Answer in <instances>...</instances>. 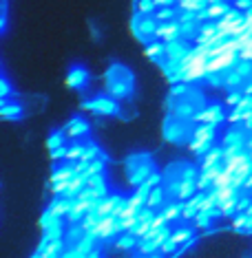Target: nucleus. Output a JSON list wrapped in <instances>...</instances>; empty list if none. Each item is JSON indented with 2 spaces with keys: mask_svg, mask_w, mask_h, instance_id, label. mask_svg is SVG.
<instances>
[{
  "mask_svg": "<svg viewBox=\"0 0 252 258\" xmlns=\"http://www.w3.org/2000/svg\"><path fill=\"white\" fill-rule=\"evenodd\" d=\"M104 86L107 93L115 99H131L135 93V75L128 67L113 62L104 73Z\"/></svg>",
  "mask_w": 252,
  "mask_h": 258,
  "instance_id": "obj_1",
  "label": "nucleus"
},
{
  "mask_svg": "<svg viewBox=\"0 0 252 258\" xmlns=\"http://www.w3.org/2000/svg\"><path fill=\"white\" fill-rule=\"evenodd\" d=\"M124 168H126L128 183L133 187H139L155 172V161L148 152H133V155H128L124 159Z\"/></svg>",
  "mask_w": 252,
  "mask_h": 258,
  "instance_id": "obj_2",
  "label": "nucleus"
},
{
  "mask_svg": "<svg viewBox=\"0 0 252 258\" xmlns=\"http://www.w3.org/2000/svg\"><path fill=\"white\" fill-rule=\"evenodd\" d=\"M162 135L168 144H175V146L190 144L192 135H195V121L179 119V117L168 113L166 119H164V126H162Z\"/></svg>",
  "mask_w": 252,
  "mask_h": 258,
  "instance_id": "obj_3",
  "label": "nucleus"
},
{
  "mask_svg": "<svg viewBox=\"0 0 252 258\" xmlns=\"http://www.w3.org/2000/svg\"><path fill=\"white\" fill-rule=\"evenodd\" d=\"M157 27H160V20L155 18V14H135V18L131 20L133 36L144 44H150L153 40H157Z\"/></svg>",
  "mask_w": 252,
  "mask_h": 258,
  "instance_id": "obj_4",
  "label": "nucleus"
},
{
  "mask_svg": "<svg viewBox=\"0 0 252 258\" xmlns=\"http://www.w3.org/2000/svg\"><path fill=\"white\" fill-rule=\"evenodd\" d=\"M82 108L89 110V113L102 115V117H122L120 104H117V99L111 97L109 93L107 95H95L93 99H84V102H82Z\"/></svg>",
  "mask_w": 252,
  "mask_h": 258,
  "instance_id": "obj_5",
  "label": "nucleus"
},
{
  "mask_svg": "<svg viewBox=\"0 0 252 258\" xmlns=\"http://www.w3.org/2000/svg\"><path fill=\"white\" fill-rule=\"evenodd\" d=\"M91 82V73L86 67H82V64H73L71 69H69L67 73V86L69 89H75V91H84L86 86H89Z\"/></svg>",
  "mask_w": 252,
  "mask_h": 258,
  "instance_id": "obj_6",
  "label": "nucleus"
},
{
  "mask_svg": "<svg viewBox=\"0 0 252 258\" xmlns=\"http://www.w3.org/2000/svg\"><path fill=\"white\" fill-rule=\"evenodd\" d=\"M224 119H228L224 113L221 104H208L206 108H201L195 117V124H221Z\"/></svg>",
  "mask_w": 252,
  "mask_h": 258,
  "instance_id": "obj_7",
  "label": "nucleus"
},
{
  "mask_svg": "<svg viewBox=\"0 0 252 258\" xmlns=\"http://www.w3.org/2000/svg\"><path fill=\"white\" fill-rule=\"evenodd\" d=\"M190 51H192V46L188 44V40H184V38L173 40V42H166V60L181 64V60H184Z\"/></svg>",
  "mask_w": 252,
  "mask_h": 258,
  "instance_id": "obj_8",
  "label": "nucleus"
},
{
  "mask_svg": "<svg viewBox=\"0 0 252 258\" xmlns=\"http://www.w3.org/2000/svg\"><path fill=\"white\" fill-rule=\"evenodd\" d=\"M117 219L120 216H115V214H109V216H104L102 221L97 223V227H93V230L97 232V236L99 240H111L113 236H117Z\"/></svg>",
  "mask_w": 252,
  "mask_h": 258,
  "instance_id": "obj_9",
  "label": "nucleus"
},
{
  "mask_svg": "<svg viewBox=\"0 0 252 258\" xmlns=\"http://www.w3.org/2000/svg\"><path fill=\"white\" fill-rule=\"evenodd\" d=\"M179 38H181L179 20L160 22V27H157V40H162V42H173V40H179Z\"/></svg>",
  "mask_w": 252,
  "mask_h": 258,
  "instance_id": "obj_10",
  "label": "nucleus"
},
{
  "mask_svg": "<svg viewBox=\"0 0 252 258\" xmlns=\"http://www.w3.org/2000/svg\"><path fill=\"white\" fill-rule=\"evenodd\" d=\"M89 131H91V126L84 117H73V119L64 126V133H67L69 139H82L89 135Z\"/></svg>",
  "mask_w": 252,
  "mask_h": 258,
  "instance_id": "obj_11",
  "label": "nucleus"
},
{
  "mask_svg": "<svg viewBox=\"0 0 252 258\" xmlns=\"http://www.w3.org/2000/svg\"><path fill=\"white\" fill-rule=\"evenodd\" d=\"M38 251H42V258H60L67 251V240H49V243H40Z\"/></svg>",
  "mask_w": 252,
  "mask_h": 258,
  "instance_id": "obj_12",
  "label": "nucleus"
},
{
  "mask_svg": "<svg viewBox=\"0 0 252 258\" xmlns=\"http://www.w3.org/2000/svg\"><path fill=\"white\" fill-rule=\"evenodd\" d=\"M0 117L7 121H18L25 117V110L18 102H7V99H3V104H0Z\"/></svg>",
  "mask_w": 252,
  "mask_h": 258,
  "instance_id": "obj_13",
  "label": "nucleus"
},
{
  "mask_svg": "<svg viewBox=\"0 0 252 258\" xmlns=\"http://www.w3.org/2000/svg\"><path fill=\"white\" fill-rule=\"evenodd\" d=\"M64 234H67V230H64V216H58V219L51 223L49 227H44V230H42V243H49V240H60V238H64Z\"/></svg>",
  "mask_w": 252,
  "mask_h": 258,
  "instance_id": "obj_14",
  "label": "nucleus"
},
{
  "mask_svg": "<svg viewBox=\"0 0 252 258\" xmlns=\"http://www.w3.org/2000/svg\"><path fill=\"white\" fill-rule=\"evenodd\" d=\"M237 144H241V146L248 144V131L243 128V124L241 126H232L230 131L224 135V144L221 146H237Z\"/></svg>",
  "mask_w": 252,
  "mask_h": 258,
  "instance_id": "obj_15",
  "label": "nucleus"
},
{
  "mask_svg": "<svg viewBox=\"0 0 252 258\" xmlns=\"http://www.w3.org/2000/svg\"><path fill=\"white\" fill-rule=\"evenodd\" d=\"M146 57L153 60L155 64H162L164 60H166V42H162V40H153L150 44H146Z\"/></svg>",
  "mask_w": 252,
  "mask_h": 258,
  "instance_id": "obj_16",
  "label": "nucleus"
},
{
  "mask_svg": "<svg viewBox=\"0 0 252 258\" xmlns=\"http://www.w3.org/2000/svg\"><path fill=\"white\" fill-rule=\"evenodd\" d=\"M217 216H224L219 208H213V210H199V214L195 216V227H199V230H208V227L213 225V221L217 219Z\"/></svg>",
  "mask_w": 252,
  "mask_h": 258,
  "instance_id": "obj_17",
  "label": "nucleus"
},
{
  "mask_svg": "<svg viewBox=\"0 0 252 258\" xmlns=\"http://www.w3.org/2000/svg\"><path fill=\"white\" fill-rule=\"evenodd\" d=\"M243 84H245V80H243V75L237 71V69H228V71H224V89L228 91H234V89H243Z\"/></svg>",
  "mask_w": 252,
  "mask_h": 258,
  "instance_id": "obj_18",
  "label": "nucleus"
},
{
  "mask_svg": "<svg viewBox=\"0 0 252 258\" xmlns=\"http://www.w3.org/2000/svg\"><path fill=\"white\" fill-rule=\"evenodd\" d=\"M75 174H78V170H75V163H62V166H58L54 170L49 183H56V181H71Z\"/></svg>",
  "mask_w": 252,
  "mask_h": 258,
  "instance_id": "obj_19",
  "label": "nucleus"
},
{
  "mask_svg": "<svg viewBox=\"0 0 252 258\" xmlns=\"http://www.w3.org/2000/svg\"><path fill=\"white\" fill-rule=\"evenodd\" d=\"M73 203H75V199H67V197H56L54 201L49 203V210L54 214H58V216H67L69 214V210L73 208Z\"/></svg>",
  "mask_w": 252,
  "mask_h": 258,
  "instance_id": "obj_20",
  "label": "nucleus"
},
{
  "mask_svg": "<svg viewBox=\"0 0 252 258\" xmlns=\"http://www.w3.org/2000/svg\"><path fill=\"white\" fill-rule=\"evenodd\" d=\"M122 199H126V197H122V195H109V197H104L102 201H99V205H97L95 212H97L99 216H109V214H113V210L117 208V203H120Z\"/></svg>",
  "mask_w": 252,
  "mask_h": 258,
  "instance_id": "obj_21",
  "label": "nucleus"
},
{
  "mask_svg": "<svg viewBox=\"0 0 252 258\" xmlns=\"http://www.w3.org/2000/svg\"><path fill=\"white\" fill-rule=\"evenodd\" d=\"M215 137H217V124H197L195 126L192 139H199V142H215Z\"/></svg>",
  "mask_w": 252,
  "mask_h": 258,
  "instance_id": "obj_22",
  "label": "nucleus"
},
{
  "mask_svg": "<svg viewBox=\"0 0 252 258\" xmlns=\"http://www.w3.org/2000/svg\"><path fill=\"white\" fill-rule=\"evenodd\" d=\"M166 190H164V185H155L153 190H150V195H148V201H146V205L148 208H153V210H162L164 205H166Z\"/></svg>",
  "mask_w": 252,
  "mask_h": 258,
  "instance_id": "obj_23",
  "label": "nucleus"
},
{
  "mask_svg": "<svg viewBox=\"0 0 252 258\" xmlns=\"http://www.w3.org/2000/svg\"><path fill=\"white\" fill-rule=\"evenodd\" d=\"M184 205H186V201H168L166 205H164L162 212L166 214L168 223H173V221H177V219L184 216Z\"/></svg>",
  "mask_w": 252,
  "mask_h": 258,
  "instance_id": "obj_24",
  "label": "nucleus"
},
{
  "mask_svg": "<svg viewBox=\"0 0 252 258\" xmlns=\"http://www.w3.org/2000/svg\"><path fill=\"white\" fill-rule=\"evenodd\" d=\"M86 234V230L80 225V223H73V225H69L67 234H64V240H67V247H71V245H78L82 236Z\"/></svg>",
  "mask_w": 252,
  "mask_h": 258,
  "instance_id": "obj_25",
  "label": "nucleus"
},
{
  "mask_svg": "<svg viewBox=\"0 0 252 258\" xmlns=\"http://www.w3.org/2000/svg\"><path fill=\"white\" fill-rule=\"evenodd\" d=\"M228 11H230V5H228L226 0H221V3H213V5H208V7H206V14H208V18H210V20H219V18H224Z\"/></svg>",
  "mask_w": 252,
  "mask_h": 258,
  "instance_id": "obj_26",
  "label": "nucleus"
},
{
  "mask_svg": "<svg viewBox=\"0 0 252 258\" xmlns=\"http://www.w3.org/2000/svg\"><path fill=\"white\" fill-rule=\"evenodd\" d=\"M139 236H135V234H131V232H126V234H120L115 240V245H117V249H133V247H137L139 245Z\"/></svg>",
  "mask_w": 252,
  "mask_h": 258,
  "instance_id": "obj_27",
  "label": "nucleus"
},
{
  "mask_svg": "<svg viewBox=\"0 0 252 258\" xmlns=\"http://www.w3.org/2000/svg\"><path fill=\"white\" fill-rule=\"evenodd\" d=\"M221 161H224V146H221V148L213 146V150H210L208 155H204L201 170H204V168H210V166H217V163H221Z\"/></svg>",
  "mask_w": 252,
  "mask_h": 258,
  "instance_id": "obj_28",
  "label": "nucleus"
},
{
  "mask_svg": "<svg viewBox=\"0 0 252 258\" xmlns=\"http://www.w3.org/2000/svg\"><path fill=\"white\" fill-rule=\"evenodd\" d=\"M67 133H64V128L62 131H54L49 135V139H46V148L49 150H56V148H60V146H67Z\"/></svg>",
  "mask_w": 252,
  "mask_h": 258,
  "instance_id": "obj_29",
  "label": "nucleus"
},
{
  "mask_svg": "<svg viewBox=\"0 0 252 258\" xmlns=\"http://www.w3.org/2000/svg\"><path fill=\"white\" fill-rule=\"evenodd\" d=\"M137 249L142 251V254L150 256V254H155V251L162 249V243L157 238H142V240H139V245H137Z\"/></svg>",
  "mask_w": 252,
  "mask_h": 258,
  "instance_id": "obj_30",
  "label": "nucleus"
},
{
  "mask_svg": "<svg viewBox=\"0 0 252 258\" xmlns=\"http://www.w3.org/2000/svg\"><path fill=\"white\" fill-rule=\"evenodd\" d=\"M206 7H208V0H181L179 3V11H195V14H199Z\"/></svg>",
  "mask_w": 252,
  "mask_h": 258,
  "instance_id": "obj_31",
  "label": "nucleus"
},
{
  "mask_svg": "<svg viewBox=\"0 0 252 258\" xmlns=\"http://www.w3.org/2000/svg\"><path fill=\"white\" fill-rule=\"evenodd\" d=\"M86 150V142H73L69 146V152H67V159L69 161H80L82 155H84Z\"/></svg>",
  "mask_w": 252,
  "mask_h": 258,
  "instance_id": "obj_32",
  "label": "nucleus"
},
{
  "mask_svg": "<svg viewBox=\"0 0 252 258\" xmlns=\"http://www.w3.org/2000/svg\"><path fill=\"white\" fill-rule=\"evenodd\" d=\"M177 16H179V11L175 9V7H160L155 11V18L160 20V22H171V20H177Z\"/></svg>",
  "mask_w": 252,
  "mask_h": 258,
  "instance_id": "obj_33",
  "label": "nucleus"
},
{
  "mask_svg": "<svg viewBox=\"0 0 252 258\" xmlns=\"http://www.w3.org/2000/svg\"><path fill=\"white\" fill-rule=\"evenodd\" d=\"M188 148L195 152L197 157H204V155H208V152L213 150V142H199V139H192V142L188 144Z\"/></svg>",
  "mask_w": 252,
  "mask_h": 258,
  "instance_id": "obj_34",
  "label": "nucleus"
},
{
  "mask_svg": "<svg viewBox=\"0 0 252 258\" xmlns=\"http://www.w3.org/2000/svg\"><path fill=\"white\" fill-rule=\"evenodd\" d=\"M192 236H195V232L190 230V227H177V230H173V238L177 240L179 245H186V243H190Z\"/></svg>",
  "mask_w": 252,
  "mask_h": 258,
  "instance_id": "obj_35",
  "label": "nucleus"
},
{
  "mask_svg": "<svg viewBox=\"0 0 252 258\" xmlns=\"http://www.w3.org/2000/svg\"><path fill=\"white\" fill-rule=\"evenodd\" d=\"M97 157H102V150H99V146L93 144V142H86V150H84V155H82L80 161L91 163L93 159H97Z\"/></svg>",
  "mask_w": 252,
  "mask_h": 258,
  "instance_id": "obj_36",
  "label": "nucleus"
},
{
  "mask_svg": "<svg viewBox=\"0 0 252 258\" xmlns=\"http://www.w3.org/2000/svg\"><path fill=\"white\" fill-rule=\"evenodd\" d=\"M104 166H107V159L104 157H97V159H93L89 166H86V177H91V174H102L104 172Z\"/></svg>",
  "mask_w": 252,
  "mask_h": 258,
  "instance_id": "obj_37",
  "label": "nucleus"
},
{
  "mask_svg": "<svg viewBox=\"0 0 252 258\" xmlns=\"http://www.w3.org/2000/svg\"><path fill=\"white\" fill-rule=\"evenodd\" d=\"M102 219H104V216H99V214L95 212V210H93V212H86V216L82 219L80 225L84 227V230H93V227H97V223L102 221Z\"/></svg>",
  "mask_w": 252,
  "mask_h": 258,
  "instance_id": "obj_38",
  "label": "nucleus"
},
{
  "mask_svg": "<svg viewBox=\"0 0 252 258\" xmlns=\"http://www.w3.org/2000/svg\"><path fill=\"white\" fill-rule=\"evenodd\" d=\"M234 69H237V71L243 75L245 82L252 80V60H243V57H239V62L234 64Z\"/></svg>",
  "mask_w": 252,
  "mask_h": 258,
  "instance_id": "obj_39",
  "label": "nucleus"
},
{
  "mask_svg": "<svg viewBox=\"0 0 252 258\" xmlns=\"http://www.w3.org/2000/svg\"><path fill=\"white\" fill-rule=\"evenodd\" d=\"M206 82L208 86H213V89H224V71H215V73H208L206 75Z\"/></svg>",
  "mask_w": 252,
  "mask_h": 258,
  "instance_id": "obj_40",
  "label": "nucleus"
},
{
  "mask_svg": "<svg viewBox=\"0 0 252 258\" xmlns=\"http://www.w3.org/2000/svg\"><path fill=\"white\" fill-rule=\"evenodd\" d=\"M157 9L155 0H137V14H155Z\"/></svg>",
  "mask_w": 252,
  "mask_h": 258,
  "instance_id": "obj_41",
  "label": "nucleus"
},
{
  "mask_svg": "<svg viewBox=\"0 0 252 258\" xmlns=\"http://www.w3.org/2000/svg\"><path fill=\"white\" fill-rule=\"evenodd\" d=\"M177 247H179V243L173 238V234H171V236L164 240V245H162V249H160V251H162L164 256H171V254H175V251H177Z\"/></svg>",
  "mask_w": 252,
  "mask_h": 258,
  "instance_id": "obj_42",
  "label": "nucleus"
},
{
  "mask_svg": "<svg viewBox=\"0 0 252 258\" xmlns=\"http://www.w3.org/2000/svg\"><path fill=\"white\" fill-rule=\"evenodd\" d=\"M241 97H243V91H239V89L228 91V95H226V104H228V106H237V104L241 102Z\"/></svg>",
  "mask_w": 252,
  "mask_h": 258,
  "instance_id": "obj_43",
  "label": "nucleus"
},
{
  "mask_svg": "<svg viewBox=\"0 0 252 258\" xmlns=\"http://www.w3.org/2000/svg\"><path fill=\"white\" fill-rule=\"evenodd\" d=\"M56 219H58V214H54L49 208H46L44 212H42V216H40V221H38V223H40V227H42V230H44V227H49V225H51V223H54Z\"/></svg>",
  "mask_w": 252,
  "mask_h": 258,
  "instance_id": "obj_44",
  "label": "nucleus"
},
{
  "mask_svg": "<svg viewBox=\"0 0 252 258\" xmlns=\"http://www.w3.org/2000/svg\"><path fill=\"white\" fill-rule=\"evenodd\" d=\"M86 185L89 187H102V185H107V179H104V174H91V177L86 179Z\"/></svg>",
  "mask_w": 252,
  "mask_h": 258,
  "instance_id": "obj_45",
  "label": "nucleus"
},
{
  "mask_svg": "<svg viewBox=\"0 0 252 258\" xmlns=\"http://www.w3.org/2000/svg\"><path fill=\"white\" fill-rule=\"evenodd\" d=\"M250 203H252V195H245V192H241V197H239V203H237V212H245Z\"/></svg>",
  "mask_w": 252,
  "mask_h": 258,
  "instance_id": "obj_46",
  "label": "nucleus"
},
{
  "mask_svg": "<svg viewBox=\"0 0 252 258\" xmlns=\"http://www.w3.org/2000/svg\"><path fill=\"white\" fill-rule=\"evenodd\" d=\"M51 152V159L54 161H60V159H67V152H69V146H60L56 150H49Z\"/></svg>",
  "mask_w": 252,
  "mask_h": 258,
  "instance_id": "obj_47",
  "label": "nucleus"
},
{
  "mask_svg": "<svg viewBox=\"0 0 252 258\" xmlns=\"http://www.w3.org/2000/svg\"><path fill=\"white\" fill-rule=\"evenodd\" d=\"M9 95H11V84H9V80L3 75V78H0V97L7 99Z\"/></svg>",
  "mask_w": 252,
  "mask_h": 258,
  "instance_id": "obj_48",
  "label": "nucleus"
},
{
  "mask_svg": "<svg viewBox=\"0 0 252 258\" xmlns=\"http://www.w3.org/2000/svg\"><path fill=\"white\" fill-rule=\"evenodd\" d=\"M150 225H153V223H137V225H135V227H133V230H131V234H135V236H139V238H142L144 234L150 230Z\"/></svg>",
  "mask_w": 252,
  "mask_h": 258,
  "instance_id": "obj_49",
  "label": "nucleus"
},
{
  "mask_svg": "<svg viewBox=\"0 0 252 258\" xmlns=\"http://www.w3.org/2000/svg\"><path fill=\"white\" fill-rule=\"evenodd\" d=\"M234 7L239 11H250L252 9V0H234Z\"/></svg>",
  "mask_w": 252,
  "mask_h": 258,
  "instance_id": "obj_50",
  "label": "nucleus"
},
{
  "mask_svg": "<svg viewBox=\"0 0 252 258\" xmlns=\"http://www.w3.org/2000/svg\"><path fill=\"white\" fill-rule=\"evenodd\" d=\"M241 124H243L245 131L252 133V110H245V113H243V121H241Z\"/></svg>",
  "mask_w": 252,
  "mask_h": 258,
  "instance_id": "obj_51",
  "label": "nucleus"
},
{
  "mask_svg": "<svg viewBox=\"0 0 252 258\" xmlns=\"http://www.w3.org/2000/svg\"><path fill=\"white\" fill-rule=\"evenodd\" d=\"M243 234H252V214H248V221L243 225Z\"/></svg>",
  "mask_w": 252,
  "mask_h": 258,
  "instance_id": "obj_52",
  "label": "nucleus"
},
{
  "mask_svg": "<svg viewBox=\"0 0 252 258\" xmlns=\"http://www.w3.org/2000/svg\"><path fill=\"white\" fill-rule=\"evenodd\" d=\"M241 91H243V95H252V80H248V82H245Z\"/></svg>",
  "mask_w": 252,
  "mask_h": 258,
  "instance_id": "obj_53",
  "label": "nucleus"
},
{
  "mask_svg": "<svg viewBox=\"0 0 252 258\" xmlns=\"http://www.w3.org/2000/svg\"><path fill=\"white\" fill-rule=\"evenodd\" d=\"M243 190H252V174L248 179H245V185H243Z\"/></svg>",
  "mask_w": 252,
  "mask_h": 258,
  "instance_id": "obj_54",
  "label": "nucleus"
},
{
  "mask_svg": "<svg viewBox=\"0 0 252 258\" xmlns=\"http://www.w3.org/2000/svg\"><path fill=\"white\" fill-rule=\"evenodd\" d=\"M148 258H164V254H162V251H155V254H150Z\"/></svg>",
  "mask_w": 252,
  "mask_h": 258,
  "instance_id": "obj_55",
  "label": "nucleus"
},
{
  "mask_svg": "<svg viewBox=\"0 0 252 258\" xmlns=\"http://www.w3.org/2000/svg\"><path fill=\"white\" fill-rule=\"evenodd\" d=\"M245 148H248V150H252V135L248 137V144H245Z\"/></svg>",
  "mask_w": 252,
  "mask_h": 258,
  "instance_id": "obj_56",
  "label": "nucleus"
},
{
  "mask_svg": "<svg viewBox=\"0 0 252 258\" xmlns=\"http://www.w3.org/2000/svg\"><path fill=\"white\" fill-rule=\"evenodd\" d=\"M31 258H42V251H38V249H36V254H33Z\"/></svg>",
  "mask_w": 252,
  "mask_h": 258,
  "instance_id": "obj_57",
  "label": "nucleus"
},
{
  "mask_svg": "<svg viewBox=\"0 0 252 258\" xmlns=\"http://www.w3.org/2000/svg\"><path fill=\"white\" fill-rule=\"evenodd\" d=\"M133 258H148V256H146V254H142V251H139V254H137V256H133Z\"/></svg>",
  "mask_w": 252,
  "mask_h": 258,
  "instance_id": "obj_58",
  "label": "nucleus"
},
{
  "mask_svg": "<svg viewBox=\"0 0 252 258\" xmlns=\"http://www.w3.org/2000/svg\"><path fill=\"white\" fill-rule=\"evenodd\" d=\"M245 212H248V214H252V203L248 205V210H245Z\"/></svg>",
  "mask_w": 252,
  "mask_h": 258,
  "instance_id": "obj_59",
  "label": "nucleus"
},
{
  "mask_svg": "<svg viewBox=\"0 0 252 258\" xmlns=\"http://www.w3.org/2000/svg\"><path fill=\"white\" fill-rule=\"evenodd\" d=\"M213 3H221V0H208V5H213Z\"/></svg>",
  "mask_w": 252,
  "mask_h": 258,
  "instance_id": "obj_60",
  "label": "nucleus"
},
{
  "mask_svg": "<svg viewBox=\"0 0 252 258\" xmlns=\"http://www.w3.org/2000/svg\"><path fill=\"white\" fill-rule=\"evenodd\" d=\"M250 159H252V150H250Z\"/></svg>",
  "mask_w": 252,
  "mask_h": 258,
  "instance_id": "obj_61",
  "label": "nucleus"
},
{
  "mask_svg": "<svg viewBox=\"0 0 252 258\" xmlns=\"http://www.w3.org/2000/svg\"><path fill=\"white\" fill-rule=\"evenodd\" d=\"M250 195H252V190H250Z\"/></svg>",
  "mask_w": 252,
  "mask_h": 258,
  "instance_id": "obj_62",
  "label": "nucleus"
}]
</instances>
